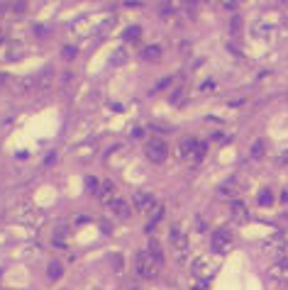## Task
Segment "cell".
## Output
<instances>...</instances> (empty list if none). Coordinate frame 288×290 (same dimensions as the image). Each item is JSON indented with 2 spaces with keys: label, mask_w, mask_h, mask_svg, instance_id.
I'll list each match as a JSON object with an SVG mask.
<instances>
[{
  "label": "cell",
  "mask_w": 288,
  "mask_h": 290,
  "mask_svg": "<svg viewBox=\"0 0 288 290\" xmlns=\"http://www.w3.org/2000/svg\"><path fill=\"white\" fill-rule=\"evenodd\" d=\"M142 59H144V61H159V59H162V49H159L157 44L144 47V51H142Z\"/></svg>",
  "instance_id": "cell-10"
},
{
  "label": "cell",
  "mask_w": 288,
  "mask_h": 290,
  "mask_svg": "<svg viewBox=\"0 0 288 290\" xmlns=\"http://www.w3.org/2000/svg\"><path fill=\"white\" fill-rule=\"evenodd\" d=\"M139 37H142V27L132 25V27L125 30V39H127V42H134V39H139Z\"/></svg>",
  "instance_id": "cell-13"
},
{
  "label": "cell",
  "mask_w": 288,
  "mask_h": 290,
  "mask_svg": "<svg viewBox=\"0 0 288 290\" xmlns=\"http://www.w3.org/2000/svg\"><path fill=\"white\" fill-rule=\"evenodd\" d=\"M232 215H234V217H239V220H244V217H247L244 205H242V203H232Z\"/></svg>",
  "instance_id": "cell-15"
},
{
  "label": "cell",
  "mask_w": 288,
  "mask_h": 290,
  "mask_svg": "<svg viewBox=\"0 0 288 290\" xmlns=\"http://www.w3.org/2000/svg\"><path fill=\"white\" fill-rule=\"evenodd\" d=\"M169 83H171V78H164V81H162V83H159V85H157V90H159V88H166V85H169Z\"/></svg>",
  "instance_id": "cell-23"
},
{
  "label": "cell",
  "mask_w": 288,
  "mask_h": 290,
  "mask_svg": "<svg viewBox=\"0 0 288 290\" xmlns=\"http://www.w3.org/2000/svg\"><path fill=\"white\" fill-rule=\"evenodd\" d=\"M171 10H174L171 5H162V15H171Z\"/></svg>",
  "instance_id": "cell-22"
},
{
  "label": "cell",
  "mask_w": 288,
  "mask_h": 290,
  "mask_svg": "<svg viewBox=\"0 0 288 290\" xmlns=\"http://www.w3.org/2000/svg\"><path fill=\"white\" fill-rule=\"evenodd\" d=\"M171 241H174L176 254L183 258V256H186V251H188V241H186V237H183V234H179V232H174V234H171Z\"/></svg>",
  "instance_id": "cell-8"
},
{
  "label": "cell",
  "mask_w": 288,
  "mask_h": 290,
  "mask_svg": "<svg viewBox=\"0 0 288 290\" xmlns=\"http://www.w3.org/2000/svg\"><path fill=\"white\" fill-rule=\"evenodd\" d=\"M0 10H3V5H0Z\"/></svg>",
  "instance_id": "cell-26"
},
{
  "label": "cell",
  "mask_w": 288,
  "mask_h": 290,
  "mask_svg": "<svg viewBox=\"0 0 288 290\" xmlns=\"http://www.w3.org/2000/svg\"><path fill=\"white\" fill-rule=\"evenodd\" d=\"M134 207H137L139 212H152V210L157 207V200H154V195H149V193H137V195H134Z\"/></svg>",
  "instance_id": "cell-6"
},
{
  "label": "cell",
  "mask_w": 288,
  "mask_h": 290,
  "mask_svg": "<svg viewBox=\"0 0 288 290\" xmlns=\"http://www.w3.org/2000/svg\"><path fill=\"white\" fill-rule=\"evenodd\" d=\"M100 227H103V232H105V234H110V232H112V229H110V222H103Z\"/></svg>",
  "instance_id": "cell-24"
},
{
  "label": "cell",
  "mask_w": 288,
  "mask_h": 290,
  "mask_svg": "<svg viewBox=\"0 0 288 290\" xmlns=\"http://www.w3.org/2000/svg\"><path fill=\"white\" fill-rule=\"evenodd\" d=\"M112 212H115L120 220H127V217L132 215V212H129V205H127L125 200H115V203H112Z\"/></svg>",
  "instance_id": "cell-12"
},
{
  "label": "cell",
  "mask_w": 288,
  "mask_h": 290,
  "mask_svg": "<svg viewBox=\"0 0 288 290\" xmlns=\"http://www.w3.org/2000/svg\"><path fill=\"white\" fill-rule=\"evenodd\" d=\"M278 161H281L283 166H288V149H286V152H283V154L278 156Z\"/></svg>",
  "instance_id": "cell-21"
},
{
  "label": "cell",
  "mask_w": 288,
  "mask_h": 290,
  "mask_svg": "<svg viewBox=\"0 0 288 290\" xmlns=\"http://www.w3.org/2000/svg\"><path fill=\"white\" fill-rule=\"evenodd\" d=\"M162 217H164V210H162V207H157V210H154V217H152V220H149V224H147V232H152V229L159 224V220H162Z\"/></svg>",
  "instance_id": "cell-14"
},
{
  "label": "cell",
  "mask_w": 288,
  "mask_h": 290,
  "mask_svg": "<svg viewBox=\"0 0 288 290\" xmlns=\"http://www.w3.org/2000/svg\"><path fill=\"white\" fill-rule=\"evenodd\" d=\"M259 203H261L264 207H266V205H271V203H273V195H271V190H264V193L259 195Z\"/></svg>",
  "instance_id": "cell-19"
},
{
  "label": "cell",
  "mask_w": 288,
  "mask_h": 290,
  "mask_svg": "<svg viewBox=\"0 0 288 290\" xmlns=\"http://www.w3.org/2000/svg\"><path fill=\"white\" fill-rule=\"evenodd\" d=\"M95 198L103 203V205H112L117 198H115V186H112V181H103L100 186H98V190H95Z\"/></svg>",
  "instance_id": "cell-4"
},
{
  "label": "cell",
  "mask_w": 288,
  "mask_h": 290,
  "mask_svg": "<svg viewBox=\"0 0 288 290\" xmlns=\"http://www.w3.org/2000/svg\"><path fill=\"white\" fill-rule=\"evenodd\" d=\"M76 56V47H64V59H73Z\"/></svg>",
  "instance_id": "cell-20"
},
{
  "label": "cell",
  "mask_w": 288,
  "mask_h": 290,
  "mask_svg": "<svg viewBox=\"0 0 288 290\" xmlns=\"http://www.w3.org/2000/svg\"><path fill=\"white\" fill-rule=\"evenodd\" d=\"M193 271H196L198 278H213L217 268H215V263H213L210 258H198L196 266H193Z\"/></svg>",
  "instance_id": "cell-7"
},
{
  "label": "cell",
  "mask_w": 288,
  "mask_h": 290,
  "mask_svg": "<svg viewBox=\"0 0 288 290\" xmlns=\"http://www.w3.org/2000/svg\"><path fill=\"white\" fill-rule=\"evenodd\" d=\"M147 251H149V254H154V256H157L159 261L164 258V254H162V246H159L157 241H149V249H147Z\"/></svg>",
  "instance_id": "cell-17"
},
{
  "label": "cell",
  "mask_w": 288,
  "mask_h": 290,
  "mask_svg": "<svg viewBox=\"0 0 288 290\" xmlns=\"http://www.w3.org/2000/svg\"><path fill=\"white\" fill-rule=\"evenodd\" d=\"M237 193H239V183L237 181H225L220 186V195L222 198H237Z\"/></svg>",
  "instance_id": "cell-9"
},
{
  "label": "cell",
  "mask_w": 288,
  "mask_h": 290,
  "mask_svg": "<svg viewBox=\"0 0 288 290\" xmlns=\"http://www.w3.org/2000/svg\"><path fill=\"white\" fill-rule=\"evenodd\" d=\"M52 81H54V68L49 66V68H44V73H42V78L37 81V90H49V85H52Z\"/></svg>",
  "instance_id": "cell-11"
},
{
  "label": "cell",
  "mask_w": 288,
  "mask_h": 290,
  "mask_svg": "<svg viewBox=\"0 0 288 290\" xmlns=\"http://www.w3.org/2000/svg\"><path fill=\"white\" fill-rule=\"evenodd\" d=\"M144 154H147L149 161L162 164V161L169 156V147H166V141H164V139H149V141H147V149H144Z\"/></svg>",
  "instance_id": "cell-3"
},
{
  "label": "cell",
  "mask_w": 288,
  "mask_h": 290,
  "mask_svg": "<svg viewBox=\"0 0 288 290\" xmlns=\"http://www.w3.org/2000/svg\"><path fill=\"white\" fill-rule=\"evenodd\" d=\"M159 266H162V261L154 254H149V251H139L137 254V273L142 278H154L159 273Z\"/></svg>",
  "instance_id": "cell-1"
},
{
  "label": "cell",
  "mask_w": 288,
  "mask_h": 290,
  "mask_svg": "<svg viewBox=\"0 0 288 290\" xmlns=\"http://www.w3.org/2000/svg\"><path fill=\"white\" fill-rule=\"evenodd\" d=\"M232 246V232L230 229H217L213 234V249L215 251H227Z\"/></svg>",
  "instance_id": "cell-5"
},
{
  "label": "cell",
  "mask_w": 288,
  "mask_h": 290,
  "mask_svg": "<svg viewBox=\"0 0 288 290\" xmlns=\"http://www.w3.org/2000/svg\"><path fill=\"white\" fill-rule=\"evenodd\" d=\"M59 275H61V266H59L56 261H54V263H49V278H52V280H56Z\"/></svg>",
  "instance_id": "cell-18"
},
{
  "label": "cell",
  "mask_w": 288,
  "mask_h": 290,
  "mask_svg": "<svg viewBox=\"0 0 288 290\" xmlns=\"http://www.w3.org/2000/svg\"><path fill=\"white\" fill-rule=\"evenodd\" d=\"M193 290H205V288H203V285H196V288H193Z\"/></svg>",
  "instance_id": "cell-25"
},
{
  "label": "cell",
  "mask_w": 288,
  "mask_h": 290,
  "mask_svg": "<svg viewBox=\"0 0 288 290\" xmlns=\"http://www.w3.org/2000/svg\"><path fill=\"white\" fill-rule=\"evenodd\" d=\"M252 156H256V159L264 156V141H254L252 144Z\"/></svg>",
  "instance_id": "cell-16"
},
{
  "label": "cell",
  "mask_w": 288,
  "mask_h": 290,
  "mask_svg": "<svg viewBox=\"0 0 288 290\" xmlns=\"http://www.w3.org/2000/svg\"><path fill=\"white\" fill-rule=\"evenodd\" d=\"M181 156H183L186 164L198 166V164L205 159V144L198 141V139H186V141H183V149H181Z\"/></svg>",
  "instance_id": "cell-2"
}]
</instances>
